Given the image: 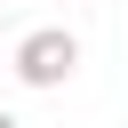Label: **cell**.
<instances>
[{
	"label": "cell",
	"mask_w": 128,
	"mask_h": 128,
	"mask_svg": "<svg viewBox=\"0 0 128 128\" xmlns=\"http://www.w3.org/2000/svg\"><path fill=\"white\" fill-rule=\"evenodd\" d=\"M72 72H80V40H72L64 24H40V32L16 40V80H24V88H64Z\"/></svg>",
	"instance_id": "1"
},
{
	"label": "cell",
	"mask_w": 128,
	"mask_h": 128,
	"mask_svg": "<svg viewBox=\"0 0 128 128\" xmlns=\"http://www.w3.org/2000/svg\"><path fill=\"white\" fill-rule=\"evenodd\" d=\"M0 128H24V120H16V112H0Z\"/></svg>",
	"instance_id": "2"
}]
</instances>
